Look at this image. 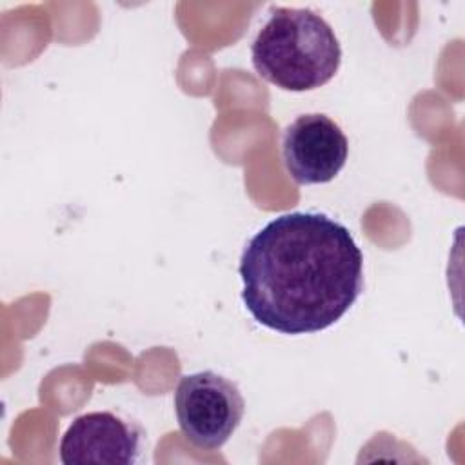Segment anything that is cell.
<instances>
[{"instance_id": "cell-1", "label": "cell", "mask_w": 465, "mask_h": 465, "mask_svg": "<svg viewBox=\"0 0 465 465\" xmlns=\"http://www.w3.org/2000/svg\"><path fill=\"white\" fill-rule=\"evenodd\" d=\"M242 302L282 334L320 332L363 291V254L351 231L322 213H287L251 236L240 256Z\"/></svg>"}, {"instance_id": "cell-2", "label": "cell", "mask_w": 465, "mask_h": 465, "mask_svg": "<svg viewBox=\"0 0 465 465\" xmlns=\"http://www.w3.org/2000/svg\"><path fill=\"white\" fill-rule=\"evenodd\" d=\"M256 73L283 91H312L338 71L341 47L323 16L307 7H272L251 44Z\"/></svg>"}, {"instance_id": "cell-3", "label": "cell", "mask_w": 465, "mask_h": 465, "mask_svg": "<svg viewBox=\"0 0 465 465\" xmlns=\"http://www.w3.org/2000/svg\"><path fill=\"white\" fill-rule=\"evenodd\" d=\"M174 412L182 434L194 447L216 450L238 429L245 400L234 381L214 371H200L180 378Z\"/></svg>"}, {"instance_id": "cell-4", "label": "cell", "mask_w": 465, "mask_h": 465, "mask_svg": "<svg viewBox=\"0 0 465 465\" xmlns=\"http://www.w3.org/2000/svg\"><path fill=\"white\" fill-rule=\"evenodd\" d=\"M349 142L341 127L323 113L300 114L282 136V158L300 185L327 183L343 169Z\"/></svg>"}, {"instance_id": "cell-5", "label": "cell", "mask_w": 465, "mask_h": 465, "mask_svg": "<svg viewBox=\"0 0 465 465\" xmlns=\"http://www.w3.org/2000/svg\"><path fill=\"white\" fill-rule=\"evenodd\" d=\"M140 445V427L111 411H94L73 420L58 450L65 465H133Z\"/></svg>"}]
</instances>
